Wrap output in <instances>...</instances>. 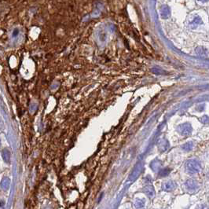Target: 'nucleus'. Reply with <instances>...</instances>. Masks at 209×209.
I'll use <instances>...</instances> for the list:
<instances>
[{
	"label": "nucleus",
	"instance_id": "f03ea898",
	"mask_svg": "<svg viewBox=\"0 0 209 209\" xmlns=\"http://www.w3.org/2000/svg\"><path fill=\"white\" fill-rule=\"evenodd\" d=\"M192 131V126L189 123H182V124H180L178 127V131L184 136H188V135H191Z\"/></svg>",
	"mask_w": 209,
	"mask_h": 209
},
{
	"label": "nucleus",
	"instance_id": "7ed1b4c3",
	"mask_svg": "<svg viewBox=\"0 0 209 209\" xmlns=\"http://www.w3.org/2000/svg\"><path fill=\"white\" fill-rule=\"evenodd\" d=\"M185 187L189 191H195L198 189L199 185H198L197 181L193 180V179H189L185 182Z\"/></svg>",
	"mask_w": 209,
	"mask_h": 209
},
{
	"label": "nucleus",
	"instance_id": "39448f33",
	"mask_svg": "<svg viewBox=\"0 0 209 209\" xmlns=\"http://www.w3.org/2000/svg\"><path fill=\"white\" fill-rule=\"evenodd\" d=\"M160 14H161L162 18H167L170 15V9L167 6H164L160 10Z\"/></svg>",
	"mask_w": 209,
	"mask_h": 209
},
{
	"label": "nucleus",
	"instance_id": "423d86ee",
	"mask_svg": "<svg viewBox=\"0 0 209 209\" xmlns=\"http://www.w3.org/2000/svg\"><path fill=\"white\" fill-rule=\"evenodd\" d=\"M158 146H159V149H160L161 151H165V150L168 148L169 144L167 140L163 139V140L160 141V142H159V144H158Z\"/></svg>",
	"mask_w": 209,
	"mask_h": 209
},
{
	"label": "nucleus",
	"instance_id": "0eeeda50",
	"mask_svg": "<svg viewBox=\"0 0 209 209\" xmlns=\"http://www.w3.org/2000/svg\"><path fill=\"white\" fill-rule=\"evenodd\" d=\"M201 23H202V20H201V17L197 16V17H194V19H193L192 21L190 22V25L192 28H196L199 25V24H201Z\"/></svg>",
	"mask_w": 209,
	"mask_h": 209
},
{
	"label": "nucleus",
	"instance_id": "6e6552de",
	"mask_svg": "<svg viewBox=\"0 0 209 209\" xmlns=\"http://www.w3.org/2000/svg\"><path fill=\"white\" fill-rule=\"evenodd\" d=\"M145 192L149 197H153L154 196V189L152 185H148L145 188Z\"/></svg>",
	"mask_w": 209,
	"mask_h": 209
},
{
	"label": "nucleus",
	"instance_id": "4468645a",
	"mask_svg": "<svg viewBox=\"0 0 209 209\" xmlns=\"http://www.w3.org/2000/svg\"><path fill=\"white\" fill-rule=\"evenodd\" d=\"M200 2H208L209 0H199Z\"/></svg>",
	"mask_w": 209,
	"mask_h": 209
},
{
	"label": "nucleus",
	"instance_id": "f257e3e1",
	"mask_svg": "<svg viewBox=\"0 0 209 209\" xmlns=\"http://www.w3.org/2000/svg\"><path fill=\"white\" fill-rule=\"evenodd\" d=\"M185 168H186L188 173L195 174L201 171V165L199 161H197L196 160H190L187 162Z\"/></svg>",
	"mask_w": 209,
	"mask_h": 209
},
{
	"label": "nucleus",
	"instance_id": "9d476101",
	"mask_svg": "<svg viewBox=\"0 0 209 209\" xmlns=\"http://www.w3.org/2000/svg\"><path fill=\"white\" fill-rule=\"evenodd\" d=\"M10 186V180L8 179H5L2 181V188L5 189H8Z\"/></svg>",
	"mask_w": 209,
	"mask_h": 209
},
{
	"label": "nucleus",
	"instance_id": "20e7f679",
	"mask_svg": "<svg viewBox=\"0 0 209 209\" xmlns=\"http://www.w3.org/2000/svg\"><path fill=\"white\" fill-rule=\"evenodd\" d=\"M176 183L175 182H173V181H168V182L164 183V185L162 186L163 189L165 191H172L176 189Z\"/></svg>",
	"mask_w": 209,
	"mask_h": 209
},
{
	"label": "nucleus",
	"instance_id": "ddd939ff",
	"mask_svg": "<svg viewBox=\"0 0 209 209\" xmlns=\"http://www.w3.org/2000/svg\"><path fill=\"white\" fill-rule=\"evenodd\" d=\"M201 121H202L203 123H207V122L209 121V117H207V116H204V117H203L202 119H201Z\"/></svg>",
	"mask_w": 209,
	"mask_h": 209
},
{
	"label": "nucleus",
	"instance_id": "9b49d317",
	"mask_svg": "<svg viewBox=\"0 0 209 209\" xmlns=\"http://www.w3.org/2000/svg\"><path fill=\"white\" fill-rule=\"evenodd\" d=\"M197 54H199L200 56H205L206 54H207V51H206V50L203 47L197 48Z\"/></svg>",
	"mask_w": 209,
	"mask_h": 209
},
{
	"label": "nucleus",
	"instance_id": "f8f14e48",
	"mask_svg": "<svg viewBox=\"0 0 209 209\" xmlns=\"http://www.w3.org/2000/svg\"><path fill=\"white\" fill-rule=\"evenodd\" d=\"M169 171H170V170H169V169H164V170H162L160 171V176H167V175L169 174Z\"/></svg>",
	"mask_w": 209,
	"mask_h": 209
},
{
	"label": "nucleus",
	"instance_id": "1a4fd4ad",
	"mask_svg": "<svg viewBox=\"0 0 209 209\" xmlns=\"http://www.w3.org/2000/svg\"><path fill=\"white\" fill-rule=\"evenodd\" d=\"M193 147V143L192 142H187V143H185V145H182V149H183L185 151H189L191 150Z\"/></svg>",
	"mask_w": 209,
	"mask_h": 209
}]
</instances>
